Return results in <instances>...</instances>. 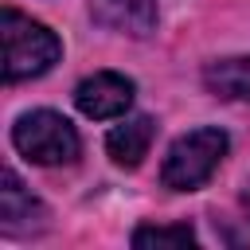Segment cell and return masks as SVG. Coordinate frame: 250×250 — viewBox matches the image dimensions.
<instances>
[{
    "instance_id": "obj_1",
    "label": "cell",
    "mask_w": 250,
    "mask_h": 250,
    "mask_svg": "<svg viewBox=\"0 0 250 250\" xmlns=\"http://www.w3.org/2000/svg\"><path fill=\"white\" fill-rule=\"evenodd\" d=\"M0 20H4L0 31H4V78L8 82L39 78L62 59V43L47 23H39L16 8H4Z\"/></svg>"
},
{
    "instance_id": "obj_2",
    "label": "cell",
    "mask_w": 250,
    "mask_h": 250,
    "mask_svg": "<svg viewBox=\"0 0 250 250\" xmlns=\"http://www.w3.org/2000/svg\"><path fill=\"white\" fill-rule=\"evenodd\" d=\"M227 148H230L227 133L211 129V125L176 137L172 148H168V156H164V164H160L164 188H172V191H195V188H203L215 176V168L223 164Z\"/></svg>"
},
{
    "instance_id": "obj_3",
    "label": "cell",
    "mask_w": 250,
    "mask_h": 250,
    "mask_svg": "<svg viewBox=\"0 0 250 250\" xmlns=\"http://www.w3.org/2000/svg\"><path fill=\"white\" fill-rule=\"evenodd\" d=\"M12 145L31 160V164H74L78 152H82V141H78V129L55 113V109H31L23 117H16L12 125Z\"/></svg>"
},
{
    "instance_id": "obj_4",
    "label": "cell",
    "mask_w": 250,
    "mask_h": 250,
    "mask_svg": "<svg viewBox=\"0 0 250 250\" xmlns=\"http://www.w3.org/2000/svg\"><path fill=\"white\" fill-rule=\"evenodd\" d=\"M133 94H137L133 78H125L117 70H98V74H90V78L78 82L74 105L90 121H109V117H121L133 105Z\"/></svg>"
},
{
    "instance_id": "obj_5",
    "label": "cell",
    "mask_w": 250,
    "mask_h": 250,
    "mask_svg": "<svg viewBox=\"0 0 250 250\" xmlns=\"http://www.w3.org/2000/svg\"><path fill=\"white\" fill-rule=\"evenodd\" d=\"M90 16L109 31L145 39L156 27V0H90Z\"/></svg>"
},
{
    "instance_id": "obj_6",
    "label": "cell",
    "mask_w": 250,
    "mask_h": 250,
    "mask_svg": "<svg viewBox=\"0 0 250 250\" xmlns=\"http://www.w3.org/2000/svg\"><path fill=\"white\" fill-rule=\"evenodd\" d=\"M43 219H47L43 203L23 188V180L12 168H4V188H0V223H4V230L20 234L27 227H39Z\"/></svg>"
},
{
    "instance_id": "obj_7",
    "label": "cell",
    "mask_w": 250,
    "mask_h": 250,
    "mask_svg": "<svg viewBox=\"0 0 250 250\" xmlns=\"http://www.w3.org/2000/svg\"><path fill=\"white\" fill-rule=\"evenodd\" d=\"M152 137H156V121H152V117H129V121H121L117 129H109V137H105V152L113 156V164H121V168H137V164L148 156Z\"/></svg>"
},
{
    "instance_id": "obj_8",
    "label": "cell",
    "mask_w": 250,
    "mask_h": 250,
    "mask_svg": "<svg viewBox=\"0 0 250 250\" xmlns=\"http://www.w3.org/2000/svg\"><path fill=\"white\" fill-rule=\"evenodd\" d=\"M203 86H207L215 98H227V102H250V55L207 62V70H203Z\"/></svg>"
},
{
    "instance_id": "obj_9",
    "label": "cell",
    "mask_w": 250,
    "mask_h": 250,
    "mask_svg": "<svg viewBox=\"0 0 250 250\" xmlns=\"http://www.w3.org/2000/svg\"><path fill=\"white\" fill-rule=\"evenodd\" d=\"M133 246H195V230L188 223L176 227H137Z\"/></svg>"
}]
</instances>
